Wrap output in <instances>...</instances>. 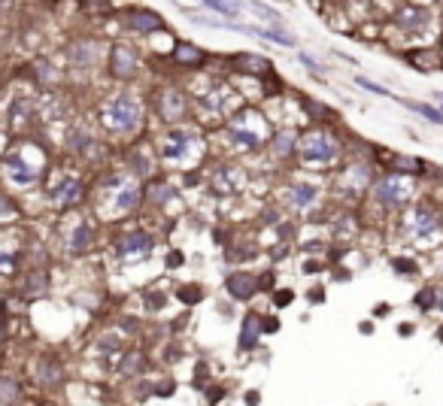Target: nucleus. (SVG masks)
<instances>
[{"instance_id": "f257e3e1", "label": "nucleus", "mask_w": 443, "mask_h": 406, "mask_svg": "<svg viewBox=\"0 0 443 406\" xmlns=\"http://www.w3.org/2000/svg\"><path fill=\"white\" fill-rule=\"evenodd\" d=\"M110 121H112V128L116 131H131L134 125L140 121V106H137V100L134 97H116L112 100V106H110Z\"/></svg>"}, {"instance_id": "f03ea898", "label": "nucleus", "mask_w": 443, "mask_h": 406, "mask_svg": "<svg viewBox=\"0 0 443 406\" xmlns=\"http://www.w3.org/2000/svg\"><path fill=\"white\" fill-rule=\"evenodd\" d=\"M110 73H112V79H131L134 73H137V55H134L131 46H116V49H112Z\"/></svg>"}, {"instance_id": "7ed1b4c3", "label": "nucleus", "mask_w": 443, "mask_h": 406, "mask_svg": "<svg viewBox=\"0 0 443 406\" xmlns=\"http://www.w3.org/2000/svg\"><path fill=\"white\" fill-rule=\"evenodd\" d=\"M124 25L131 31L152 33V31H164V18L158 13H149V9H128V13H124Z\"/></svg>"}, {"instance_id": "20e7f679", "label": "nucleus", "mask_w": 443, "mask_h": 406, "mask_svg": "<svg viewBox=\"0 0 443 406\" xmlns=\"http://www.w3.org/2000/svg\"><path fill=\"white\" fill-rule=\"evenodd\" d=\"M301 155L306 158V161H331V158L337 155V146L328 140L325 133H313V137L301 146Z\"/></svg>"}, {"instance_id": "39448f33", "label": "nucleus", "mask_w": 443, "mask_h": 406, "mask_svg": "<svg viewBox=\"0 0 443 406\" xmlns=\"http://www.w3.org/2000/svg\"><path fill=\"white\" fill-rule=\"evenodd\" d=\"M225 288H228V295L234 300H249L258 295V279L252 273H231L228 282H225Z\"/></svg>"}, {"instance_id": "423d86ee", "label": "nucleus", "mask_w": 443, "mask_h": 406, "mask_svg": "<svg viewBox=\"0 0 443 406\" xmlns=\"http://www.w3.org/2000/svg\"><path fill=\"white\" fill-rule=\"evenodd\" d=\"M392 18H395V25L401 28V31H419L428 21V9L425 6H416V4H404Z\"/></svg>"}, {"instance_id": "0eeeda50", "label": "nucleus", "mask_w": 443, "mask_h": 406, "mask_svg": "<svg viewBox=\"0 0 443 406\" xmlns=\"http://www.w3.org/2000/svg\"><path fill=\"white\" fill-rule=\"evenodd\" d=\"M380 200L385 203V207H401L404 203V197H407V188L397 182V173H392V176H385L383 182H380Z\"/></svg>"}, {"instance_id": "6e6552de", "label": "nucleus", "mask_w": 443, "mask_h": 406, "mask_svg": "<svg viewBox=\"0 0 443 406\" xmlns=\"http://www.w3.org/2000/svg\"><path fill=\"white\" fill-rule=\"evenodd\" d=\"M149 249H152V236L143 234V231H134V234L124 236V240H119L122 255H146Z\"/></svg>"}, {"instance_id": "1a4fd4ad", "label": "nucleus", "mask_w": 443, "mask_h": 406, "mask_svg": "<svg viewBox=\"0 0 443 406\" xmlns=\"http://www.w3.org/2000/svg\"><path fill=\"white\" fill-rule=\"evenodd\" d=\"M234 67L237 70H243L246 76H267L274 67H270V61L258 58V55H237L234 58Z\"/></svg>"}, {"instance_id": "9d476101", "label": "nucleus", "mask_w": 443, "mask_h": 406, "mask_svg": "<svg viewBox=\"0 0 443 406\" xmlns=\"http://www.w3.org/2000/svg\"><path fill=\"white\" fill-rule=\"evenodd\" d=\"M70 58H73V64H79V67L95 64V61L100 58V46H97L95 40H79L76 46H73V52H70Z\"/></svg>"}, {"instance_id": "9b49d317", "label": "nucleus", "mask_w": 443, "mask_h": 406, "mask_svg": "<svg viewBox=\"0 0 443 406\" xmlns=\"http://www.w3.org/2000/svg\"><path fill=\"white\" fill-rule=\"evenodd\" d=\"M261 331H265V324L258 322V315H246V322L240 328V349H255Z\"/></svg>"}, {"instance_id": "f8f14e48", "label": "nucleus", "mask_w": 443, "mask_h": 406, "mask_svg": "<svg viewBox=\"0 0 443 406\" xmlns=\"http://www.w3.org/2000/svg\"><path fill=\"white\" fill-rule=\"evenodd\" d=\"M49 291V273L46 270H31L25 279V297H43Z\"/></svg>"}, {"instance_id": "ddd939ff", "label": "nucleus", "mask_w": 443, "mask_h": 406, "mask_svg": "<svg viewBox=\"0 0 443 406\" xmlns=\"http://www.w3.org/2000/svg\"><path fill=\"white\" fill-rule=\"evenodd\" d=\"M407 61H410L413 67H419V70H434V67H440V64H443V58H440V52H434V49H422V52H410V55H407Z\"/></svg>"}, {"instance_id": "4468645a", "label": "nucleus", "mask_w": 443, "mask_h": 406, "mask_svg": "<svg viewBox=\"0 0 443 406\" xmlns=\"http://www.w3.org/2000/svg\"><path fill=\"white\" fill-rule=\"evenodd\" d=\"M174 61L176 64H201L203 61V49H198V46H191V43H176L174 46Z\"/></svg>"}, {"instance_id": "2eb2a0df", "label": "nucleus", "mask_w": 443, "mask_h": 406, "mask_svg": "<svg viewBox=\"0 0 443 406\" xmlns=\"http://www.w3.org/2000/svg\"><path fill=\"white\" fill-rule=\"evenodd\" d=\"M146 370V355L143 352H128L122 358V373L124 376H140Z\"/></svg>"}, {"instance_id": "dca6fc26", "label": "nucleus", "mask_w": 443, "mask_h": 406, "mask_svg": "<svg viewBox=\"0 0 443 406\" xmlns=\"http://www.w3.org/2000/svg\"><path fill=\"white\" fill-rule=\"evenodd\" d=\"M419 170H422V161H416V158H404V155L392 158V173H397V176L401 173L410 176V173H419Z\"/></svg>"}, {"instance_id": "f3484780", "label": "nucleus", "mask_w": 443, "mask_h": 406, "mask_svg": "<svg viewBox=\"0 0 443 406\" xmlns=\"http://www.w3.org/2000/svg\"><path fill=\"white\" fill-rule=\"evenodd\" d=\"M21 397V385L13 376H4L0 379V403H13Z\"/></svg>"}, {"instance_id": "a211bd4d", "label": "nucleus", "mask_w": 443, "mask_h": 406, "mask_svg": "<svg viewBox=\"0 0 443 406\" xmlns=\"http://www.w3.org/2000/svg\"><path fill=\"white\" fill-rule=\"evenodd\" d=\"M40 379H43V385H58L61 382V367L55 364V361H43V370H40Z\"/></svg>"}, {"instance_id": "6ab92c4d", "label": "nucleus", "mask_w": 443, "mask_h": 406, "mask_svg": "<svg viewBox=\"0 0 443 406\" xmlns=\"http://www.w3.org/2000/svg\"><path fill=\"white\" fill-rule=\"evenodd\" d=\"M88 243H92V228H88V224H79L76 234H73V252H85Z\"/></svg>"}, {"instance_id": "aec40b11", "label": "nucleus", "mask_w": 443, "mask_h": 406, "mask_svg": "<svg viewBox=\"0 0 443 406\" xmlns=\"http://www.w3.org/2000/svg\"><path fill=\"white\" fill-rule=\"evenodd\" d=\"M410 109H416L419 116H425L428 121H434V125H443V112L440 109H434V106H425V104H407Z\"/></svg>"}, {"instance_id": "412c9836", "label": "nucleus", "mask_w": 443, "mask_h": 406, "mask_svg": "<svg viewBox=\"0 0 443 406\" xmlns=\"http://www.w3.org/2000/svg\"><path fill=\"white\" fill-rule=\"evenodd\" d=\"M203 4H207L213 13H222L225 18H237V6H231L228 0H203Z\"/></svg>"}, {"instance_id": "4be33fe9", "label": "nucleus", "mask_w": 443, "mask_h": 406, "mask_svg": "<svg viewBox=\"0 0 443 406\" xmlns=\"http://www.w3.org/2000/svg\"><path fill=\"white\" fill-rule=\"evenodd\" d=\"M140 203V191L137 188H124L119 194V209H134Z\"/></svg>"}, {"instance_id": "5701e85b", "label": "nucleus", "mask_w": 443, "mask_h": 406, "mask_svg": "<svg viewBox=\"0 0 443 406\" xmlns=\"http://www.w3.org/2000/svg\"><path fill=\"white\" fill-rule=\"evenodd\" d=\"M274 149H277V155H289L294 149V133H277V137H274Z\"/></svg>"}, {"instance_id": "b1692460", "label": "nucleus", "mask_w": 443, "mask_h": 406, "mask_svg": "<svg viewBox=\"0 0 443 406\" xmlns=\"http://www.w3.org/2000/svg\"><path fill=\"white\" fill-rule=\"evenodd\" d=\"M313 197H316L313 185H294V200H298V207H310Z\"/></svg>"}, {"instance_id": "393cba45", "label": "nucleus", "mask_w": 443, "mask_h": 406, "mask_svg": "<svg viewBox=\"0 0 443 406\" xmlns=\"http://www.w3.org/2000/svg\"><path fill=\"white\" fill-rule=\"evenodd\" d=\"M258 37H265V40H274V43H282V46H294V40L289 37V33H282V31H255Z\"/></svg>"}, {"instance_id": "a878e982", "label": "nucleus", "mask_w": 443, "mask_h": 406, "mask_svg": "<svg viewBox=\"0 0 443 406\" xmlns=\"http://www.w3.org/2000/svg\"><path fill=\"white\" fill-rule=\"evenodd\" d=\"M179 297H183L186 303H195V300L203 297V291H201V285H188V288H183V295H179Z\"/></svg>"}, {"instance_id": "bb28decb", "label": "nucleus", "mask_w": 443, "mask_h": 406, "mask_svg": "<svg viewBox=\"0 0 443 406\" xmlns=\"http://www.w3.org/2000/svg\"><path fill=\"white\" fill-rule=\"evenodd\" d=\"M79 194H82V185H73V182H70V185L64 188V203L70 207V203H76V200H79Z\"/></svg>"}, {"instance_id": "cd10ccee", "label": "nucleus", "mask_w": 443, "mask_h": 406, "mask_svg": "<svg viewBox=\"0 0 443 406\" xmlns=\"http://www.w3.org/2000/svg\"><path fill=\"white\" fill-rule=\"evenodd\" d=\"M249 9H255V13L261 16V18H279V13H277V9H270V6H265V4H249Z\"/></svg>"}, {"instance_id": "c85d7f7f", "label": "nucleus", "mask_w": 443, "mask_h": 406, "mask_svg": "<svg viewBox=\"0 0 443 406\" xmlns=\"http://www.w3.org/2000/svg\"><path fill=\"white\" fill-rule=\"evenodd\" d=\"M416 303L422 309H428V307H434V291L431 288H425V291H419V297H416Z\"/></svg>"}, {"instance_id": "c756f323", "label": "nucleus", "mask_w": 443, "mask_h": 406, "mask_svg": "<svg viewBox=\"0 0 443 406\" xmlns=\"http://www.w3.org/2000/svg\"><path fill=\"white\" fill-rule=\"evenodd\" d=\"M392 267H397V273H413V270H416V264L407 261V258H395Z\"/></svg>"}, {"instance_id": "7c9ffc66", "label": "nucleus", "mask_w": 443, "mask_h": 406, "mask_svg": "<svg viewBox=\"0 0 443 406\" xmlns=\"http://www.w3.org/2000/svg\"><path fill=\"white\" fill-rule=\"evenodd\" d=\"M358 85H361V88H368V92H373V94H389V92H385V88L373 85V82H368V79H361V76H358Z\"/></svg>"}, {"instance_id": "2f4dec72", "label": "nucleus", "mask_w": 443, "mask_h": 406, "mask_svg": "<svg viewBox=\"0 0 443 406\" xmlns=\"http://www.w3.org/2000/svg\"><path fill=\"white\" fill-rule=\"evenodd\" d=\"M146 307H152V309H161L164 307V297H158V295H146Z\"/></svg>"}, {"instance_id": "473e14b6", "label": "nucleus", "mask_w": 443, "mask_h": 406, "mask_svg": "<svg viewBox=\"0 0 443 406\" xmlns=\"http://www.w3.org/2000/svg\"><path fill=\"white\" fill-rule=\"evenodd\" d=\"M174 140H176V143H183V133H174ZM167 155H170V158H174V155L179 158V155H183V149H167Z\"/></svg>"}, {"instance_id": "72a5a7b5", "label": "nucleus", "mask_w": 443, "mask_h": 406, "mask_svg": "<svg viewBox=\"0 0 443 406\" xmlns=\"http://www.w3.org/2000/svg\"><path fill=\"white\" fill-rule=\"evenodd\" d=\"M6 340V322H4V315H0V343Z\"/></svg>"}, {"instance_id": "f704fd0d", "label": "nucleus", "mask_w": 443, "mask_h": 406, "mask_svg": "<svg viewBox=\"0 0 443 406\" xmlns=\"http://www.w3.org/2000/svg\"><path fill=\"white\" fill-rule=\"evenodd\" d=\"M289 295H292V291H279V297H277L279 307H282V303H289Z\"/></svg>"}, {"instance_id": "c9c22d12", "label": "nucleus", "mask_w": 443, "mask_h": 406, "mask_svg": "<svg viewBox=\"0 0 443 406\" xmlns=\"http://www.w3.org/2000/svg\"><path fill=\"white\" fill-rule=\"evenodd\" d=\"M13 207H9V200H0V212H9Z\"/></svg>"}, {"instance_id": "e433bc0d", "label": "nucleus", "mask_w": 443, "mask_h": 406, "mask_svg": "<svg viewBox=\"0 0 443 406\" xmlns=\"http://www.w3.org/2000/svg\"><path fill=\"white\" fill-rule=\"evenodd\" d=\"M437 100H440V104H443V92H440V94H437Z\"/></svg>"}]
</instances>
